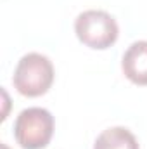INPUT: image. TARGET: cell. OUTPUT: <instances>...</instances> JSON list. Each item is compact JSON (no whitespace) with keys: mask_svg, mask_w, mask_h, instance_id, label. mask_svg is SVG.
<instances>
[{"mask_svg":"<svg viewBox=\"0 0 147 149\" xmlns=\"http://www.w3.org/2000/svg\"><path fill=\"white\" fill-rule=\"evenodd\" d=\"M54 64L52 61L38 52L24 54L12 74L14 88L26 97H40L49 92L54 83Z\"/></svg>","mask_w":147,"mask_h":149,"instance_id":"6da1fadb","label":"cell"},{"mask_svg":"<svg viewBox=\"0 0 147 149\" xmlns=\"http://www.w3.org/2000/svg\"><path fill=\"white\" fill-rule=\"evenodd\" d=\"M74 33L81 43L90 49L104 50L118 40L119 28L116 19L106 10L88 9L74 19Z\"/></svg>","mask_w":147,"mask_h":149,"instance_id":"7a4b0ae2","label":"cell"},{"mask_svg":"<svg viewBox=\"0 0 147 149\" xmlns=\"http://www.w3.org/2000/svg\"><path fill=\"white\" fill-rule=\"evenodd\" d=\"M54 135V116L45 108H26L14 121V137L23 149H42Z\"/></svg>","mask_w":147,"mask_h":149,"instance_id":"3957f363","label":"cell"},{"mask_svg":"<svg viewBox=\"0 0 147 149\" xmlns=\"http://www.w3.org/2000/svg\"><path fill=\"white\" fill-rule=\"evenodd\" d=\"M125 76L135 85H147V40L133 42L121 59Z\"/></svg>","mask_w":147,"mask_h":149,"instance_id":"277c9868","label":"cell"},{"mask_svg":"<svg viewBox=\"0 0 147 149\" xmlns=\"http://www.w3.org/2000/svg\"><path fill=\"white\" fill-rule=\"evenodd\" d=\"M94 149H140L135 135L125 127H111L97 139Z\"/></svg>","mask_w":147,"mask_h":149,"instance_id":"5b68a950","label":"cell"},{"mask_svg":"<svg viewBox=\"0 0 147 149\" xmlns=\"http://www.w3.org/2000/svg\"><path fill=\"white\" fill-rule=\"evenodd\" d=\"M0 149H9V146L7 144H0Z\"/></svg>","mask_w":147,"mask_h":149,"instance_id":"8992f818","label":"cell"}]
</instances>
